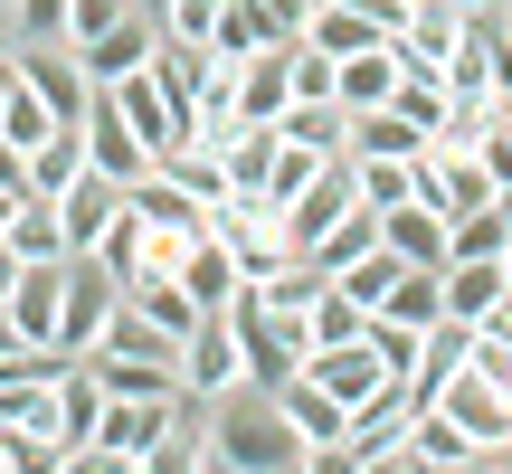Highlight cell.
Instances as JSON below:
<instances>
[{"mask_svg": "<svg viewBox=\"0 0 512 474\" xmlns=\"http://www.w3.org/2000/svg\"><path fill=\"white\" fill-rule=\"evenodd\" d=\"M304 465H313V446L294 437L275 389L238 380L228 399H209V474H304Z\"/></svg>", "mask_w": 512, "mask_h": 474, "instance_id": "1", "label": "cell"}, {"mask_svg": "<svg viewBox=\"0 0 512 474\" xmlns=\"http://www.w3.org/2000/svg\"><path fill=\"white\" fill-rule=\"evenodd\" d=\"M418 408L427 399L408 389V370H389L342 427V474H418V456H408V418H418Z\"/></svg>", "mask_w": 512, "mask_h": 474, "instance_id": "2", "label": "cell"}, {"mask_svg": "<svg viewBox=\"0 0 512 474\" xmlns=\"http://www.w3.org/2000/svg\"><path fill=\"white\" fill-rule=\"evenodd\" d=\"M228 323H238V342H247V380H256V389H285L294 370H304V351H313V323H304V313L256 304V285H238Z\"/></svg>", "mask_w": 512, "mask_h": 474, "instance_id": "3", "label": "cell"}, {"mask_svg": "<svg viewBox=\"0 0 512 474\" xmlns=\"http://www.w3.org/2000/svg\"><path fill=\"white\" fill-rule=\"evenodd\" d=\"M446 86H456V105H494L512 86V19L484 0V10H465L456 29V57H446Z\"/></svg>", "mask_w": 512, "mask_h": 474, "instance_id": "4", "label": "cell"}, {"mask_svg": "<svg viewBox=\"0 0 512 474\" xmlns=\"http://www.w3.org/2000/svg\"><path fill=\"white\" fill-rule=\"evenodd\" d=\"M209 237H219L228 256H238L247 275H275L294 256V237H285V200H266V190H228L219 209H209Z\"/></svg>", "mask_w": 512, "mask_h": 474, "instance_id": "5", "label": "cell"}, {"mask_svg": "<svg viewBox=\"0 0 512 474\" xmlns=\"http://www.w3.org/2000/svg\"><path fill=\"white\" fill-rule=\"evenodd\" d=\"M181 389L190 399H228V389L247 380V342H238V323H228V313H200V323L181 332Z\"/></svg>", "mask_w": 512, "mask_h": 474, "instance_id": "6", "label": "cell"}, {"mask_svg": "<svg viewBox=\"0 0 512 474\" xmlns=\"http://www.w3.org/2000/svg\"><path fill=\"white\" fill-rule=\"evenodd\" d=\"M19 76H29V95L57 114V124H86L95 76H86V57H76L67 38H19Z\"/></svg>", "mask_w": 512, "mask_h": 474, "instance_id": "7", "label": "cell"}, {"mask_svg": "<svg viewBox=\"0 0 512 474\" xmlns=\"http://www.w3.org/2000/svg\"><path fill=\"white\" fill-rule=\"evenodd\" d=\"M114 304H124V285L105 275V256H67V304H57V351H76V361H86Z\"/></svg>", "mask_w": 512, "mask_h": 474, "instance_id": "8", "label": "cell"}, {"mask_svg": "<svg viewBox=\"0 0 512 474\" xmlns=\"http://www.w3.org/2000/svg\"><path fill=\"white\" fill-rule=\"evenodd\" d=\"M275 408H285V418H294V437L313 446V474H342V427H351V408L332 399L323 380H304V370H294V380L275 389Z\"/></svg>", "mask_w": 512, "mask_h": 474, "instance_id": "9", "label": "cell"}, {"mask_svg": "<svg viewBox=\"0 0 512 474\" xmlns=\"http://www.w3.org/2000/svg\"><path fill=\"white\" fill-rule=\"evenodd\" d=\"M152 48H162V19H152V10H124L105 38H86L76 57H86L95 86H124V76H143V67H152Z\"/></svg>", "mask_w": 512, "mask_h": 474, "instance_id": "10", "label": "cell"}, {"mask_svg": "<svg viewBox=\"0 0 512 474\" xmlns=\"http://www.w3.org/2000/svg\"><path fill=\"white\" fill-rule=\"evenodd\" d=\"M86 162L105 171V181H124V190H133V181H143V171H152L143 133H133L124 114H114V95H105V86H95V105H86Z\"/></svg>", "mask_w": 512, "mask_h": 474, "instance_id": "11", "label": "cell"}, {"mask_svg": "<svg viewBox=\"0 0 512 474\" xmlns=\"http://www.w3.org/2000/svg\"><path fill=\"white\" fill-rule=\"evenodd\" d=\"M304 380H323V389H332L342 408H361L370 389L389 380V361H380V351L361 342V332H351V342H313V351H304Z\"/></svg>", "mask_w": 512, "mask_h": 474, "instance_id": "12", "label": "cell"}, {"mask_svg": "<svg viewBox=\"0 0 512 474\" xmlns=\"http://www.w3.org/2000/svg\"><path fill=\"white\" fill-rule=\"evenodd\" d=\"M437 285H446V323H465V332H475L484 313L512 294V275H503V256H446V266H437Z\"/></svg>", "mask_w": 512, "mask_h": 474, "instance_id": "13", "label": "cell"}, {"mask_svg": "<svg viewBox=\"0 0 512 474\" xmlns=\"http://www.w3.org/2000/svg\"><path fill=\"white\" fill-rule=\"evenodd\" d=\"M57 304H67V256H38V266L10 285V323L29 332V342L57 351Z\"/></svg>", "mask_w": 512, "mask_h": 474, "instance_id": "14", "label": "cell"}, {"mask_svg": "<svg viewBox=\"0 0 512 474\" xmlns=\"http://www.w3.org/2000/svg\"><path fill=\"white\" fill-rule=\"evenodd\" d=\"M114 209H124V181H105V171L86 162V171H76L67 190H57V219H67V247L86 256L95 237H105V219H114Z\"/></svg>", "mask_w": 512, "mask_h": 474, "instance_id": "15", "label": "cell"}, {"mask_svg": "<svg viewBox=\"0 0 512 474\" xmlns=\"http://www.w3.org/2000/svg\"><path fill=\"white\" fill-rule=\"evenodd\" d=\"M238 105H247V124H275L294 105V38H275V48H256L238 67Z\"/></svg>", "mask_w": 512, "mask_h": 474, "instance_id": "16", "label": "cell"}, {"mask_svg": "<svg viewBox=\"0 0 512 474\" xmlns=\"http://www.w3.org/2000/svg\"><path fill=\"white\" fill-rule=\"evenodd\" d=\"M408 456H418V465H437V474H484V446L465 437V427L446 418L437 399H427L418 418H408Z\"/></svg>", "mask_w": 512, "mask_h": 474, "instance_id": "17", "label": "cell"}, {"mask_svg": "<svg viewBox=\"0 0 512 474\" xmlns=\"http://www.w3.org/2000/svg\"><path fill=\"white\" fill-rule=\"evenodd\" d=\"M181 285H190V304H200V313H228V304H238V285H247V266L219 247V237H190V247H181Z\"/></svg>", "mask_w": 512, "mask_h": 474, "instance_id": "18", "label": "cell"}, {"mask_svg": "<svg viewBox=\"0 0 512 474\" xmlns=\"http://www.w3.org/2000/svg\"><path fill=\"white\" fill-rule=\"evenodd\" d=\"M332 95H342V114H370V105H389V95H399V38H380V48L342 57V67H332Z\"/></svg>", "mask_w": 512, "mask_h": 474, "instance_id": "19", "label": "cell"}, {"mask_svg": "<svg viewBox=\"0 0 512 474\" xmlns=\"http://www.w3.org/2000/svg\"><path fill=\"white\" fill-rule=\"evenodd\" d=\"M380 247L408 256V266H446V209H427V200L380 209Z\"/></svg>", "mask_w": 512, "mask_h": 474, "instance_id": "20", "label": "cell"}, {"mask_svg": "<svg viewBox=\"0 0 512 474\" xmlns=\"http://www.w3.org/2000/svg\"><path fill=\"white\" fill-rule=\"evenodd\" d=\"M124 304L133 313H152V323L181 342L190 323H200V304H190V285H181V266H143V275H124Z\"/></svg>", "mask_w": 512, "mask_h": 474, "instance_id": "21", "label": "cell"}, {"mask_svg": "<svg viewBox=\"0 0 512 474\" xmlns=\"http://www.w3.org/2000/svg\"><path fill=\"white\" fill-rule=\"evenodd\" d=\"M275 133L304 143V152H342L351 143V114H342V95H294V105L275 114Z\"/></svg>", "mask_w": 512, "mask_h": 474, "instance_id": "22", "label": "cell"}, {"mask_svg": "<svg viewBox=\"0 0 512 474\" xmlns=\"http://www.w3.org/2000/svg\"><path fill=\"white\" fill-rule=\"evenodd\" d=\"M342 152H361V162H408V152H427V133L408 124L399 105H370V114H351V143Z\"/></svg>", "mask_w": 512, "mask_h": 474, "instance_id": "23", "label": "cell"}, {"mask_svg": "<svg viewBox=\"0 0 512 474\" xmlns=\"http://www.w3.org/2000/svg\"><path fill=\"white\" fill-rule=\"evenodd\" d=\"M304 38H313V48H323L332 57V67H342V57H361V48H380V19H361V10H351V0H323V10H313L304 19Z\"/></svg>", "mask_w": 512, "mask_h": 474, "instance_id": "24", "label": "cell"}, {"mask_svg": "<svg viewBox=\"0 0 512 474\" xmlns=\"http://www.w3.org/2000/svg\"><path fill=\"white\" fill-rule=\"evenodd\" d=\"M86 370L105 380V399H171L181 389L171 361H124V351H86Z\"/></svg>", "mask_w": 512, "mask_h": 474, "instance_id": "25", "label": "cell"}, {"mask_svg": "<svg viewBox=\"0 0 512 474\" xmlns=\"http://www.w3.org/2000/svg\"><path fill=\"white\" fill-rule=\"evenodd\" d=\"M76 171H86V124H57V133L29 143V190H38V200H57Z\"/></svg>", "mask_w": 512, "mask_h": 474, "instance_id": "26", "label": "cell"}, {"mask_svg": "<svg viewBox=\"0 0 512 474\" xmlns=\"http://www.w3.org/2000/svg\"><path fill=\"white\" fill-rule=\"evenodd\" d=\"M162 181L181 190V200H200V209L228 200V162H219L209 143H171V152H162Z\"/></svg>", "mask_w": 512, "mask_h": 474, "instance_id": "27", "label": "cell"}, {"mask_svg": "<svg viewBox=\"0 0 512 474\" xmlns=\"http://www.w3.org/2000/svg\"><path fill=\"white\" fill-rule=\"evenodd\" d=\"M275 38H285V29H275L266 0H219V29H209V48H219V57H238V67H247V57L275 48Z\"/></svg>", "mask_w": 512, "mask_h": 474, "instance_id": "28", "label": "cell"}, {"mask_svg": "<svg viewBox=\"0 0 512 474\" xmlns=\"http://www.w3.org/2000/svg\"><path fill=\"white\" fill-rule=\"evenodd\" d=\"M86 256H105V275H114V285H124V275H143L152 266V219H143V209H114V219H105V237H95V247Z\"/></svg>", "mask_w": 512, "mask_h": 474, "instance_id": "29", "label": "cell"}, {"mask_svg": "<svg viewBox=\"0 0 512 474\" xmlns=\"http://www.w3.org/2000/svg\"><path fill=\"white\" fill-rule=\"evenodd\" d=\"M95 351H124V361H181V342H171V332L152 323V313H133V304H114V313H105Z\"/></svg>", "mask_w": 512, "mask_h": 474, "instance_id": "30", "label": "cell"}, {"mask_svg": "<svg viewBox=\"0 0 512 474\" xmlns=\"http://www.w3.org/2000/svg\"><path fill=\"white\" fill-rule=\"evenodd\" d=\"M0 237H10L29 266H38V256H76V247H67V219H57V200H38V190L10 209V228H0Z\"/></svg>", "mask_w": 512, "mask_h": 474, "instance_id": "31", "label": "cell"}, {"mask_svg": "<svg viewBox=\"0 0 512 474\" xmlns=\"http://www.w3.org/2000/svg\"><path fill=\"white\" fill-rule=\"evenodd\" d=\"M247 285H256V304H275V313H313V304H323V285H332V275L313 266V256H285L275 275H247Z\"/></svg>", "mask_w": 512, "mask_h": 474, "instance_id": "32", "label": "cell"}, {"mask_svg": "<svg viewBox=\"0 0 512 474\" xmlns=\"http://www.w3.org/2000/svg\"><path fill=\"white\" fill-rule=\"evenodd\" d=\"M275 143H285V133L275 124H238L219 143V162H228V190H266V171H275Z\"/></svg>", "mask_w": 512, "mask_h": 474, "instance_id": "33", "label": "cell"}, {"mask_svg": "<svg viewBox=\"0 0 512 474\" xmlns=\"http://www.w3.org/2000/svg\"><path fill=\"white\" fill-rule=\"evenodd\" d=\"M389 105H399L408 124L437 143V133H446V114H456V86H446V76H408V67H399V95H389Z\"/></svg>", "mask_w": 512, "mask_h": 474, "instance_id": "34", "label": "cell"}, {"mask_svg": "<svg viewBox=\"0 0 512 474\" xmlns=\"http://www.w3.org/2000/svg\"><path fill=\"white\" fill-rule=\"evenodd\" d=\"M370 247H380V209H342V219L323 228V247H313V266H323V275H342L351 256H370Z\"/></svg>", "mask_w": 512, "mask_h": 474, "instance_id": "35", "label": "cell"}, {"mask_svg": "<svg viewBox=\"0 0 512 474\" xmlns=\"http://www.w3.org/2000/svg\"><path fill=\"white\" fill-rule=\"evenodd\" d=\"M503 247H512V219H503L494 200H484V209H456V219H446V256H503Z\"/></svg>", "mask_w": 512, "mask_h": 474, "instance_id": "36", "label": "cell"}, {"mask_svg": "<svg viewBox=\"0 0 512 474\" xmlns=\"http://www.w3.org/2000/svg\"><path fill=\"white\" fill-rule=\"evenodd\" d=\"M399 275H408V256H389V247H370V256H351V266L332 275V285H342L351 304H370V313H380V304H389V285H399Z\"/></svg>", "mask_w": 512, "mask_h": 474, "instance_id": "37", "label": "cell"}, {"mask_svg": "<svg viewBox=\"0 0 512 474\" xmlns=\"http://www.w3.org/2000/svg\"><path fill=\"white\" fill-rule=\"evenodd\" d=\"M408 162H418V152H408ZM408 162H361V152H351V181H361V209H399V200H418V190H408Z\"/></svg>", "mask_w": 512, "mask_h": 474, "instance_id": "38", "label": "cell"}, {"mask_svg": "<svg viewBox=\"0 0 512 474\" xmlns=\"http://www.w3.org/2000/svg\"><path fill=\"white\" fill-rule=\"evenodd\" d=\"M304 323H313V342H351V332H361V323H370V304H351V294H342V285H323V304H313V313H304Z\"/></svg>", "mask_w": 512, "mask_h": 474, "instance_id": "39", "label": "cell"}, {"mask_svg": "<svg viewBox=\"0 0 512 474\" xmlns=\"http://www.w3.org/2000/svg\"><path fill=\"white\" fill-rule=\"evenodd\" d=\"M0 133H10L19 152H29L38 133H57V114H48V105H38V95H29V76H19V95H10V105H0Z\"/></svg>", "mask_w": 512, "mask_h": 474, "instance_id": "40", "label": "cell"}, {"mask_svg": "<svg viewBox=\"0 0 512 474\" xmlns=\"http://www.w3.org/2000/svg\"><path fill=\"white\" fill-rule=\"evenodd\" d=\"M332 152H304V143H275V171H266V200H294V190L313 181V171H323Z\"/></svg>", "mask_w": 512, "mask_h": 474, "instance_id": "41", "label": "cell"}, {"mask_svg": "<svg viewBox=\"0 0 512 474\" xmlns=\"http://www.w3.org/2000/svg\"><path fill=\"white\" fill-rule=\"evenodd\" d=\"M133 0H67V48H86V38H105L114 19H124Z\"/></svg>", "mask_w": 512, "mask_h": 474, "instance_id": "42", "label": "cell"}, {"mask_svg": "<svg viewBox=\"0 0 512 474\" xmlns=\"http://www.w3.org/2000/svg\"><path fill=\"white\" fill-rule=\"evenodd\" d=\"M10 29L19 38H67V0H10Z\"/></svg>", "mask_w": 512, "mask_h": 474, "instance_id": "43", "label": "cell"}, {"mask_svg": "<svg viewBox=\"0 0 512 474\" xmlns=\"http://www.w3.org/2000/svg\"><path fill=\"white\" fill-rule=\"evenodd\" d=\"M162 29H171V38H209V29H219V0H171Z\"/></svg>", "mask_w": 512, "mask_h": 474, "instance_id": "44", "label": "cell"}, {"mask_svg": "<svg viewBox=\"0 0 512 474\" xmlns=\"http://www.w3.org/2000/svg\"><path fill=\"white\" fill-rule=\"evenodd\" d=\"M294 95H332V57L313 38H294Z\"/></svg>", "mask_w": 512, "mask_h": 474, "instance_id": "45", "label": "cell"}, {"mask_svg": "<svg viewBox=\"0 0 512 474\" xmlns=\"http://www.w3.org/2000/svg\"><path fill=\"white\" fill-rule=\"evenodd\" d=\"M266 10H275V29H285V38H304V19L323 10V0H266Z\"/></svg>", "mask_w": 512, "mask_h": 474, "instance_id": "46", "label": "cell"}, {"mask_svg": "<svg viewBox=\"0 0 512 474\" xmlns=\"http://www.w3.org/2000/svg\"><path fill=\"white\" fill-rule=\"evenodd\" d=\"M0 181H10V190H29V152H19L10 133H0Z\"/></svg>", "mask_w": 512, "mask_h": 474, "instance_id": "47", "label": "cell"}, {"mask_svg": "<svg viewBox=\"0 0 512 474\" xmlns=\"http://www.w3.org/2000/svg\"><path fill=\"white\" fill-rule=\"evenodd\" d=\"M19 275H29V256H19L10 237H0V304H10V285H19Z\"/></svg>", "mask_w": 512, "mask_h": 474, "instance_id": "48", "label": "cell"}, {"mask_svg": "<svg viewBox=\"0 0 512 474\" xmlns=\"http://www.w3.org/2000/svg\"><path fill=\"white\" fill-rule=\"evenodd\" d=\"M10 95H19V48L0 57V105H10Z\"/></svg>", "mask_w": 512, "mask_h": 474, "instance_id": "49", "label": "cell"}, {"mask_svg": "<svg viewBox=\"0 0 512 474\" xmlns=\"http://www.w3.org/2000/svg\"><path fill=\"white\" fill-rule=\"evenodd\" d=\"M133 10H152V19H162V10H171V0H133Z\"/></svg>", "mask_w": 512, "mask_h": 474, "instance_id": "50", "label": "cell"}, {"mask_svg": "<svg viewBox=\"0 0 512 474\" xmlns=\"http://www.w3.org/2000/svg\"><path fill=\"white\" fill-rule=\"evenodd\" d=\"M456 10H484V0H456Z\"/></svg>", "mask_w": 512, "mask_h": 474, "instance_id": "51", "label": "cell"}, {"mask_svg": "<svg viewBox=\"0 0 512 474\" xmlns=\"http://www.w3.org/2000/svg\"><path fill=\"white\" fill-rule=\"evenodd\" d=\"M503 275H512V247H503Z\"/></svg>", "mask_w": 512, "mask_h": 474, "instance_id": "52", "label": "cell"}]
</instances>
